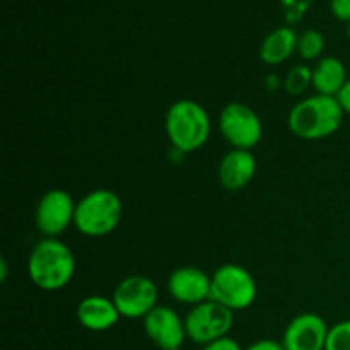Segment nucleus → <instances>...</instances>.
Segmentation results:
<instances>
[{"instance_id": "f257e3e1", "label": "nucleus", "mask_w": 350, "mask_h": 350, "mask_svg": "<svg viewBox=\"0 0 350 350\" xmlns=\"http://www.w3.org/2000/svg\"><path fill=\"white\" fill-rule=\"evenodd\" d=\"M27 275L41 291L55 293L64 289L75 275L74 253L58 238L41 239L27 258Z\"/></svg>"}, {"instance_id": "f03ea898", "label": "nucleus", "mask_w": 350, "mask_h": 350, "mask_svg": "<svg viewBox=\"0 0 350 350\" xmlns=\"http://www.w3.org/2000/svg\"><path fill=\"white\" fill-rule=\"evenodd\" d=\"M344 115L337 98L314 94L293 106L287 115V125L299 139L321 140L338 132Z\"/></svg>"}, {"instance_id": "7ed1b4c3", "label": "nucleus", "mask_w": 350, "mask_h": 350, "mask_svg": "<svg viewBox=\"0 0 350 350\" xmlns=\"http://www.w3.org/2000/svg\"><path fill=\"white\" fill-rule=\"evenodd\" d=\"M167 139L178 152H195L207 144L212 122L207 109L191 99L173 103L164 120Z\"/></svg>"}, {"instance_id": "20e7f679", "label": "nucleus", "mask_w": 350, "mask_h": 350, "mask_svg": "<svg viewBox=\"0 0 350 350\" xmlns=\"http://www.w3.org/2000/svg\"><path fill=\"white\" fill-rule=\"evenodd\" d=\"M123 217L122 198L111 190L98 188L77 202L74 226L82 236L105 238L120 226Z\"/></svg>"}, {"instance_id": "39448f33", "label": "nucleus", "mask_w": 350, "mask_h": 350, "mask_svg": "<svg viewBox=\"0 0 350 350\" xmlns=\"http://www.w3.org/2000/svg\"><path fill=\"white\" fill-rule=\"evenodd\" d=\"M211 299L231 311L248 310L258 296L255 277L236 263L221 265L212 273Z\"/></svg>"}, {"instance_id": "423d86ee", "label": "nucleus", "mask_w": 350, "mask_h": 350, "mask_svg": "<svg viewBox=\"0 0 350 350\" xmlns=\"http://www.w3.org/2000/svg\"><path fill=\"white\" fill-rule=\"evenodd\" d=\"M232 325H234V311L212 299L193 306L185 317L188 338L195 344H200L202 347L219 338L229 337Z\"/></svg>"}, {"instance_id": "0eeeda50", "label": "nucleus", "mask_w": 350, "mask_h": 350, "mask_svg": "<svg viewBox=\"0 0 350 350\" xmlns=\"http://www.w3.org/2000/svg\"><path fill=\"white\" fill-rule=\"evenodd\" d=\"M219 129L232 149L252 150L258 146L263 135V123L258 113L239 101L229 103L222 108Z\"/></svg>"}, {"instance_id": "6e6552de", "label": "nucleus", "mask_w": 350, "mask_h": 350, "mask_svg": "<svg viewBox=\"0 0 350 350\" xmlns=\"http://www.w3.org/2000/svg\"><path fill=\"white\" fill-rule=\"evenodd\" d=\"M75 207L72 195L62 188L48 190L40 198L34 212V224L44 238H58L64 234L75 219Z\"/></svg>"}, {"instance_id": "1a4fd4ad", "label": "nucleus", "mask_w": 350, "mask_h": 350, "mask_svg": "<svg viewBox=\"0 0 350 350\" xmlns=\"http://www.w3.org/2000/svg\"><path fill=\"white\" fill-rule=\"evenodd\" d=\"M157 297L159 291L154 280L146 275H130L116 286L111 299L115 301L122 318L144 320L157 306Z\"/></svg>"}, {"instance_id": "9d476101", "label": "nucleus", "mask_w": 350, "mask_h": 350, "mask_svg": "<svg viewBox=\"0 0 350 350\" xmlns=\"http://www.w3.org/2000/svg\"><path fill=\"white\" fill-rule=\"evenodd\" d=\"M144 332L147 338L161 350L181 349L187 340L185 320L170 306H156L144 318Z\"/></svg>"}, {"instance_id": "9b49d317", "label": "nucleus", "mask_w": 350, "mask_h": 350, "mask_svg": "<svg viewBox=\"0 0 350 350\" xmlns=\"http://www.w3.org/2000/svg\"><path fill=\"white\" fill-rule=\"evenodd\" d=\"M330 327L317 313H301L291 320L282 335L286 350H325Z\"/></svg>"}, {"instance_id": "f8f14e48", "label": "nucleus", "mask_w": 350, "mask_h": 350, "mask_svg": "<svg viewBox=\"0 0 350 350\" xmlns=\"http://www.w3.org/2000/svg\"><path fill=\"white\" fill-rule=\"evenodd\" d=\"M211 286L212 277L198 267H180L167 279L171 297L191 308L211 299Z\"/></svg>"}, {"instance_id": "ddd939ff", "label": "nucleus", "mask_w": 350, "mask_h": 350, "mask_svg": "<svg viewBox=\"0 0 350 350\" xmlns=\"http://www.w3.org/2000/svg\"><path fill=\"white\" fill-rule=\"evenodd\" d=\"M256 174V157L252 150L231 149L219 163V183L229 191L248 187Z\"/></svg>"}, {"instance_id": "4468645a", "label": "nucleus", "mask_w": 350, "mask_h": 350, "mask_svg": "<svg viewBox=\"0 0 350 350\" xmlns=\"http://www.w3.org/2000/svg\"><path fill=\"white\" fill-rule=\"evenodd\" d=\"M77 321L89 332H106L120 321L118 308L115 301L106 296H88L77 304Z\"/></svg>"}, {"instance_id": "2eb2a0df", "label": "nucleus", "mask_w": 350, "mask_h": 350, "mask_svg": "<svg viewBox=\"0 0 350 350\" xmlns=\"http://www.w3.org/2000/svg\"><path fill=\"white\" fill-rule=\"evenodd\" d=\"M311 70H313L311 85L321 96L337 98V94L342 91L345 82L349 81L347 68H345L344 62L337 57L320 58Z\"/></svg>"}, {"instance_id": "dca6fc26", "label": "nucleus", "mask_w": 350, "mask_h": 350, "mask_svg": "<svg viewBox=\"0 0 350 350\" xmlns=\"http://www.w3.org/2000/svg\"><path fill=\"white\" fill-rule=\"evenodd\" d=\"M297 40H299V36L293 27H277L263 38L262 44H260V58L267 65L284 64L293 57L294 51H297Z\"/></svg>"}, {"instance_id": "f3484780", "label": "nucleus", "mask_w": 350, "mask_h": 350, "mask_svg": "<svg viewBox=\"0 0 350 350\" xmlns=\"http://www.w3.org/2000/svg\"><path fill=\"white\" fill-rule=\"evenodd\" d=\"M325 51V36L317 29H308L297 40V53L303 60H320L323 58Z\"/></svg>"}, {"instance_id": "a211bd4d", "label": "nucleus", "mask_w": 350, "mask_h": 350, "mask_svg": "<svg viewBox=\"0 0 350 350\" xmlns=\"http://www.w3.org/2000/svg\"><path fill=\"white\" fill-rule=\"evenodd\" d=\"M311 77H313V70L306 65H296L287 72L286 79H284V88L289 94L299 96L301 92L306 91L311 85Z\"/></svg>"}, {"instance_id": "6ab92c4d", "label": "nucleus", "mask_w": 350, "mask_h": 350, "mask_svg": "<svg viewBox=\"0 0 350 350\" xmlns=\"http://www.w3.org/2000/svg\"><path fill=\"white\" fill-rule=\"evenodd\" d=\"M325 350H350V320H344L330 327Z\"/></svg>"}, {"instance_id": "aec40b11", "label": "nucleus", "mask_w": 350, "mask_h": 350, "mask_svg": "<svg viewBox=\"0 0 350 350\" xmlns=\"http://www.w3.org/2000/svg\"><path fill=\"white\" fill-rule=\"evenodd\" d=\"M330 9L338 21L350 23V0H330Z\"/></svg>"}, {"instance_id": "412c9836", "label": "nucleus", "mask_w": 350, "mask_h": 350, "mask_svg": "<svg viewBox=\"0 0 350 350\" xmlns=\"http://www.w3.org/2000/svg\"><path fill=\"white\" fill-rule=\"evenodd\" d=\"M202 350H245L239 345L238 340L231 337H224V338H219V340L211 342V344L204 345Z\"/></svg>"}, {"instance_id": "4be33fe9", "label": "nucleus", "mask_w": 350, "mask_h": 350, "mask_svg": "<svg viewBox=\"0 0 350 350\" xmlns=\"http://www.w3.org/2000/svg\"><path fill=\"white\" fill-rule=\"evenodd\" d=\"M245 350H286L282 342L272 340V338H260V340L250 344Z\"/></svg>"}, {"instance_id": "5701e85b", "label": "nucleus", "mask_w": 350, "mask_h": 350, "mask_svg": "<svg viewBox=\"0 0 350 350\" xmlns=\"http://www.w3.org/2000/svg\"><path fill=\"white\" fill-rule=\"evenodd\" d=\"M337 101L340 103L344 113H349L350 115V77L349 81L345 82L344 88H342V91L337 94Z\"/></svg>"}, {"instance_id": "b1692460", "label": "nucleus", "mask_w": 350, "mask_h": 350, "mask_svg": "<svg viewBox=\"0 0 350 350\" xmlns=\"http://www.w3.org/2000/svg\"><path fill=\"white\" fill-rule=\"evenodd\" d=\"M7 260H5V256H2V258H0V280H2V282H5V279H7Z\"/></svg>"}, {"instance_id": "393cba45", "label": "nucleus", "mask_w": 350, "mask_h": 350, "mask_svg": "<svg viewBox=\"0 0 350 350\" xmlns=\"http://www.w3.org/2000/svg\"><path fill=\"white\" fill-rule=\"evenodd\" d=\"M347 36H349V40H350V23H349V27H347Z\"/></svg>"}, {"instance_id": "a878e982", "label": "nucleus", "mask_w": 350, "mask_h": 350, "mask_svg": "<svg viewBox=\"0 0 350 350\" xmlns=\"http://www.w3.org/2000/svg\"><path fill=\"white\" fill-rule=\"evenodd\" d=\"M176 350H181V349H176Z\"/></svg>"}]
</instances>
